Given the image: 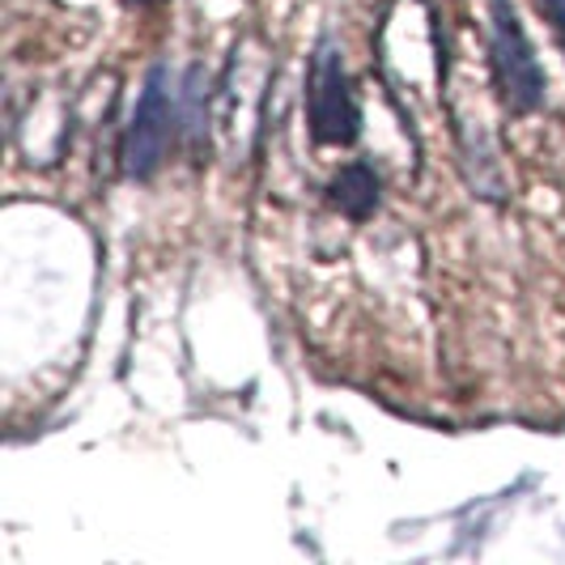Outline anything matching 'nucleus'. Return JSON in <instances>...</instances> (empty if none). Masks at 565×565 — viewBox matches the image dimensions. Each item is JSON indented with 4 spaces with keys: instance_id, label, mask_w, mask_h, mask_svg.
Segmentation results:
<instances>
[{
    "instance_id": "nucleus-1",
    "label": "nucleus",
    "mask_w": 565,
    "mask_h": 565,
    "mask_svg": "<svg viewBox=\"0 0 565 565\" xmlns=\"http://www.w3.org/2000/svg\"><path fill=\"white\" fill-rule=\"evenodd\" d=\"M489 64L510 115H532L544 103V68L510 0H489Z\"/></svg>"
},
{
    "instance_id": "nucleus-2",
    "label": "nucleus",
    "mask_w": 565,
    "mask_h": 565,
    "mask_svg": "<svg viewBox=\"0 0 565 565\" xmlns=\"http://www.w3.org/2000/svg\"><path fill=\"white\" fill-rule=\"evenodd\" d=\"M307 128L315 145H353L362 137V103L353 94L337 39L323 34L307 73Z\"/></svg>"
},
{
    "instance_id": "nucleus-3",
    "label": "nucleus",
    "mask_w": 565,
    "mask_h": 565,
    "mask_svg": "<svg viewBox=\"0 0 565 565\" xmlns=\"http://www.w3.org/2000/svg\"><path fill=\"white\" fill-rule=\"evenodd\" d=\"M170 132H174V94H170V73L158 64L149 68V77L141 85V98L128 115L124 128V174L128 179H153L162 158H167Z\"/></svg>"
},
{
    "instance_id": "nucleus-4",
    "label": "nucleus",
    "mask_w": 565,
    "mask_h": 565,
    "mask_svg": "<svg viewBox=\"0 0 565 565\" xmlns=\"http://www.w3.org/2000/svg\"><path fill=\"white\" fill-rule=\"evenodd\" d=\"M379 192H383V183H379V174L370 162H349V167L337 170V179L328 183V200H332V209H340L349 222H366L374 217V209H379Z\"/></svg>"
},
{
    "instance_id": "nucleus-5",
    "label": "nucleus",
    "mask_w": 565,
    "mask_h": 565,
    "mask_svg": "<svg viewBox=\"0 0 565 565\" xmlns=\"http://www.w3.org/2000/svg\"><path fill=\"white\" fill-rule=\"evenodd\" d=\"M540 4V13L553 22V30H557V39H562V47H565V0H536Z\"/></svg>"
},
{
    "instance_id": "nucleus-6",
    "label": "nucleus",
    "mask_w": 565,
    "mask_h": 565,
    "mask_svg": "<svg viewBox=\"0 0 565 565\" xmlns=\"http://www.w3.org/2000/svg\"><path fill=\"white\" fill-rule=\"evenodd\" d=\"M128 4H153V0H128Z\"/></svg>"
}]
</instances>
